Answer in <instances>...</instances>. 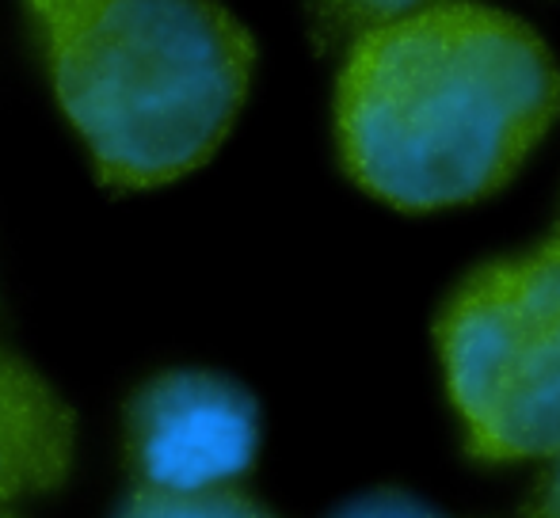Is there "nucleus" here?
I'll list each match as a JSON object with an SVG mask.
<instances>
[{"label":"nucleus","instance_id":"1","mask_svg":"<svg viewBox=\"0 0 560 518\" xmlns=\"http://www.w3.org/2000/svg\"><path fill=\"white\" fill-rule=\"evenodd\" d=\"M557 115L546 38L485 4L397 8L351 38L336 81L347 176L408 214L508 187Z\"/></svg>","mask_w":560,"mask_h":518},{"label":"nucleus","instance_id":"2","mask_svg":"<svg viewBox=\"0 0 560 518\" xmlns=\"http://www.w3.org/2000/svg\"><path fill=\"white\" fill-rule=\"evenodd\" d=\"M54 92L115 191L202 168L248 96L256 46L218 4L35 0Z\"/></svg>","mask_w":560,"mask_h":518},{"label":"nucleus","instance_id":"3","mask_svg":"<svg viewBox=\"0 0 560 518\" xmlns=\"http://www.w3.org/2000/svg\"><path fill=\"white\" fill-rule=\"evenodd\" d=\"M435 335L469 458H560V225L530 252L477 267Z\"/></svg>","mask_w":560,"mask_h":518},{"label":"nucleus","instance_id":"4","mask_svg":"<svg viewBox=\"0 0 560 518\" xmlns=\"http://www.w3.org/2000/svg\"><path fill=\"white\" fill-rule=\"evenodd\" d=\"M256 446V400L218 374H161L126 404V466L138 492H222L252 469Z\"/></svg>","mask_w":560,"mask_h":518},{"label":"nucleus","instance_id":"5","mask_svg":"<svg viewBox=\"0 0 560 518\" xmlns=\"http://www.w3.org/2000/svg\"><path fill=\"white\" fill-rule=\"evenodd\" d=\"M73 461V412L27 363L0 351V504L58 488Z\"/></svg>","mask_w":560,"mask_h":518},{"label":"nucleus","instance_id":"6","mask_svg":"<svg viewBox=\"0 0 560 518\" xmlns=\"http://www.w3.org/2000/svg\"><path fill=\"white\" fill-rule=\"evenodd\" d=\"M118 518H275L256 499L233 488L202 492V496H156V492H133L126 511Z\"/></svg>","mask_w":560,"mask_h":518},{"label":"nucleus","instance_id":"7","mask_svg":"<svg viewBox=\"0 0 560 518\" xmlns=\"http://www.w3.org/2000/svg\"><path fill=\"white\" fill-rule=\"evenodd\" d=\"M332 518H450L435 507H428L423 499L408 496V492H397V488H377L370 496H359L336 511Z\"/></svg>","mask_w":560,"mask_h":518},{"label":"nucleus","instance_id":"8","mask_svg":"<svg viewBox=\"0 0 560 518\" xmlns=\"http://www.w3.org/2000/svg\"><path fill=\"white\" fill-rule=\"evenodd\" d=\"M523 518H560V458L546 469V476L538 481L530 504L523 507Z\"/></svg>","mask_w":560,"mask_h":518},{"label":"nucleus","instance_id":"9","mask_svg":"<svg viewBox=\"0 0 560 518\" xmlns=\"http://www.w3.org/2000/svg\"><path fill=\"white\" fill-rule=\"evenodd\" d=\"M0 518H12V515H8V511H0Z\"/></svg>","mask_w":560,"mask_h":518}]
</instances>
